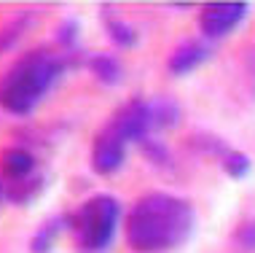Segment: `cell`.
Wrapping results in <instances>:
<instances>
[{
    "instance_id": "obj_2",
    "label": "cell",
    "mask_w": 255,
    "mask_h": 253,
    "mask_svg": "<svg viewBox=\"0 0 255 253\" xmlns=\"http://www.w3.org/2000/svg\"><path fill=\"white\" fill-rule=\"evenodd\" d=\"M65 67L62 51H51L46 46L24 51L0 76V111L16 119L30 116L59 84Z\"/></svg>"
},
{
    "instance_id": "obj_10",
    "label": "cell",
    "mask_w": 255,
    "mask_h": 253,
    "mask_svg": "<svg viewBox=\"0 0 255 253\" xmlns=\"http://www.w3.org/2000/svg\"><path fill=\"white\" fill-rule=\"evenodd\" d=\"M67 229V216H57V218H46L40 227L32 232L30 237V253H51L57 245L59 235Z\"/></svg>"
},
{
    "instance_id": "obj_11",
    "label": "cell",
    "mask_w": 255,
    "mask_h": 253,
    "mask_svg": "<svg viewBox=\"0 0 255 253\" xmlns=\"http://www.w3.org/2000/svg\"><path fill=\"white\" fill-rule=\"evenodd\" d=\"M32 22H35V16L22 11V13H16V16H11L8 22L0 27V57H3L5 51L16 49V43L24 38V32L30 30Z\"/></svg>"
},
{
    "instance_id": "obj_13",
    "label": "cell",
    "mask_w": 255,
    "mask_h": 253,
    "mask_svg": "<svg viewBox=\"0 0 255 253\" xmlns=\"http://www.w3.org/2000/svg\"><path fill=\"white\" fill-rule=\"evenodd\" d=\"M220 167H223V173L234 178V181H242V178L250 175L253 170V162L250 156L245 151H237V148H223L220 151Z\"/></svg>"
},
{
    "instance_id": "obj_17",
    "label": "cell",
    "mask_w": 255,
    "mask_h": 253,
    "mask_svg": "<svg viewBox=\"0 0 255 253\" xmlns=\"http://www.w3.org/2000/svg\"><path fill=\"white\" fill-rule=\"evenodd\" d=\"M234 243L242 251H255V221H242L234 229Z\"/></svg>"
},
{
    "instance_id": "obj_6",
    "label": "cell",
    "mask_w": 255,
    "mask_h": 253,
    "mask_svg": "<svg viewBox=\"0 0 255 253\" xmlns=\"http://www.w3.org/2000/svg\"><path fill=\"white\" fill-rule=\"evenodd\" d=\"M116 127L121 129V135L127 138L129 143H148L150 140V132H153V108H150L148 100H127L124 105L110 116Z\"/></svg>"
},
{
    "instance_id": "obj_4",
    "label": "cell",
    "mask_w": 255,
    "mask_h": 253,
    "mask_svg": "<svg viewBox=\"0 0 255 253\" xmlns=\"http://www.w3.org/2000/svg\"><path fill=\"white\" fill-rule=\"evenodd\" d=\"M250 13V3L242 0H215V3H204L199 8V32L204 40H220L231 35L239 24Z\"/></svg>"
},
{
    "instance_id": "obj_9",
    "label": "cell",
    "mask_w": 255,
    "mask_h": 253,
    "mask_svg": "<svg viewBox=\"0 0 255 253\" xmlns=\"http://www.w3.org/2000/svg\"><path fill=\"white\" fill-rule=\"evenodd\" d=\"M86 67L102 86H119L124 81V65L119 62L116 54H108V51L92 54V57L86 59Z\"/></svg>"
},
{
    "instance_id": "obj_18",
    "label": "cell",
    "mask_w": 255,
    "mask_h": 253,
    "mask_svg": "<svg viewBox=\"0 0 255 253\" xmlns=\"http://www.w3.org/2000/svg\"><path fill=\"white\" fill-rule=\"evenodd\" d=\"M142 151H145V156L150 162H153V165H158V167H167L169 165V151H167V146H164L161 140H153L150 138L148 143H142Z\"/></svg>"
},
{
    "instance_id": "obj_1",
    "label": "cell",
    "mask_w": 255,
    "mask_h": 253,
    "mask_svg": "<svg viewBox=\"0 0 255 253\" xmlns=\"http://www.w3.org/2000/svg\"><path fill=\"white\" fill-rule=\"evenodd\" d=\"M194 229V205L169 191L142 194L124 216V237L134 253H169L188 243Z\"/></svg>"
},
{
    "instance_id": "obj_16",
    "label": "cell",
    "mask_w": 255,
    "mask_h": 253,
    "mask_svg": "<svg viewBox=\"0 0 255 253\" xmlns=\"http://www.w3.org/2000/svg\"><path fill=\"white\" fill-rule=\"evenodd\" d=\"M78 35H81V24L75 22V19H67V22H62V24L57 27V32H54V40H57L59 49H65V51H75ZM65 51H62V54H65Z\"/></svg>"
},
{
    "instance_id": "obj_3",
    "label": "cell",
    "mask_w": 255,
    "mask_h": 253,
    "mask_svg": "<svg viewBox=\"0 0 255 253\" xmlns=\"http://www.w3.org/2000/svg\"><path fill=\"white\" fill-rule=\"evenodd\" d=\"M119 227H124L121 200L108 191L92 194L67 216V229L84 253H105L113 245Z\"/></svg>"
},
{
    "instance_id": "obj_19",
    "label": "cell",
    "mask_w": 255,
    "mask_h": 253,
    "mask_svg": "<svg viewBox=\"0 0 255 253\" xmlns=\"http://www.w3.org/2000/svg\"><path fill=\"white\" fill-rule=\"evenodd\" d=\"M5 194V186H3V181H0V197H3Z\"/></svg>"
},
{
    "instance_id": "obj_12",
    "label": "cell",
    "mask_w": 255,
    "mask_h": 253,
    "mask_svg": "<svg viewBox=\"0 0 255 253\" xmlns=\"http://www.w3.org/2000/svg\"><path fill=\"white\" fill-rule=\"evenodd\" d=\"M105 32H108L110 43H113L116 49H134L137 38H140L134 30V24H129L127 19H121V16H108L105 19Z\"/></svg>"
},
{
    "instance_id": "obj_14",
    "label": "cell",
    "mask_w": 255,
    "mask_h": 253,
    "mask_svg": "<svg viewBox=\"0 0 255 253\" xmlns=\"http://www.w3.org/2000/svg\"><path fill=\"white\" fill-rule=\"evenodd\" d=\"M43 178L40 175H32L27 178V181H19V183H8V189H5V197L13 202V205H27L32 200V197H38V191L43 189Z\"/></svg>"
},
{
    "instance_id": "obj_5",
    "label": "cell",
    "mask_w": 255,
    "mask_h": 253,
    "mask_svg": "<svg viewBox=\"0 0 255 253\" xmlns=\"http://www.w3.org/2000/svg\"><path fill=\"white\" fill-rule=\"evenodd\" d=\"M129 143L127 138L121 135V129L108 121L105 127L94 135L92 140V148H89V165L97 175H113L119 173L127 162V151H129Z\"/></svg>"
},
{
    "instance_id": "obj_15",
    "label": "cell",
    "mask_w": 255,
    "mask_h": 253,
    "mask_svg": "<svg viewBox=\"0 0 255 253\" xmlns=\"http://www.w3.org/2000/svg\"><path fill=\"white\" fill-rule=\"evenodd\" d=\"M150 108H153V127L156 129H169L180 121V108H177V102H172L167 97L153 100Z\"/></svg>"
},
{
    "instance_id": "obj_8",
    "label": "cell",
    "mask_w": 255,
    "mask_h": 253,
    "mask_svg": "<svg viewBox=\"0 0 255 253\" xmlns=\"http://www.w3.org/2000/svg\"><path fill=\"white\" fill-rule=\"evenodd\" d=\"M0 175L5 183H19L35 175V156L22 146H11L0 154Z\"/></svg>"
},
{
    "instance_id": "obj_7",
    "label": "cell",
    "mask_w": 255,
    "mask_h": 253,
    "mask_svg": "<svg viewBox=\"0 0 255 253\" xmlns=\"http://www.w3.org/2000/svg\"><path fill=\"white\" fill-rule=\"evenodd\" d=\"M207 59H210V46H207L204 38H188L180 40L175 49L169 51L167 57V70L172 76H191L196 67H202Z\"/></svg>"
}]
</instances>
